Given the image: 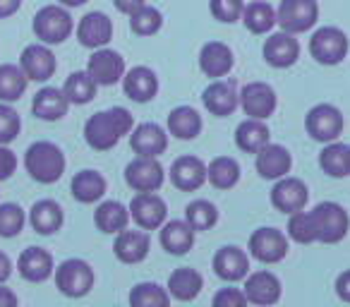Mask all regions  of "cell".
Listing matches in <instances>:
<instances>
[{
  "mask_svg": "<svg viewBox=\"0 0 350 307\" xmlns=\"http://www.w3.org/2000/svg\"><path fill=\"white\" fill-rule=\"evenodd\" d=\"M135 120L127 108L113 106L108 111H98L84 122V139L92 149L108 151L118 144L125 135H130Z\"/></svg>",
  "mask_w": 350,
  "mask_h": 307,
  "instance_id": "obj_1",
  "label": "cell"
},
{
  "mask_svg": "<svg viewBox=\"0 0 350 307\" xmlns=\"http://www.w3.org/2000/svg\"><path fill=\"white\" fill-rule=\"evenodd\" d=\"M25 168L36 183L53 185L65 173V154L53 142H34L25 154Z\"/></svg>",
  "mask_w": 350,
  "mask_h": 307,
  "instance_id": "obj_2",
  "label": "cell"
},
{
  "mask_svg": "<svg viewBox=\"0 0 350 307\" xmlns=\"http://www.w3.org/2000/svg\"><path fill=\"white\" fill-rule=\"evenodd\" d=\"M34 34L41 44L46 46H58L75 31V20L68 12V8L58 5H44L34 15Z\"/></svg>",
  "mask_w": 350,
  "mask_h": 307,
  "instance_id": "obj_3",
  "label": "cell"
},
{
  "mask_svg": "<svg viewBox=\"0 0 350 307\" xmlns=\"http://www.w3.org/2000/svg\"><path fill=\"white\" fill-rule=\"evenodd\" d=\"M319 20L317 0H281L276 8V25L288 34H305Z\"/></svg>",
  "mask_w": 350,
  "mask_h": 307,
  "instance_id": "obj_4",
  "label": "cell"
},
{
  "mask_svg": "<svg viewBox=\"0 0 350 307\" xmlns=\"http://www.w3.org/2000/svg\"><path fill=\"white\" fill-rule=\"evenodd\" d=\"M314 216V226H317V240L326 245L340 243V240L348 235L350 228V216L336 202H321L312 209Z\"/></svg>",
  "mask_w": 350,
  "mask_h": 307,
  "instance_id": "obj_5",
  "label": "cell"
},
{
  "mask_svg": "<svg viewBox=\"0 0 350 307\" xmlns=\"http://www.w3.org/2000/svg\"><path fill=\"white\" fill-rule=\"evenodd\" d=\"M343 125H345L343 113L336 106H331V103H317L305 116L307 135L314 142H321V144H329V142L338 139L343 135Z\"/></svg>",
  "mask_w": 350,
  "mask_h": 307,
  "instance_id": "obj_6",
  "label": "cell"
},
{
  "mask_svg": "<svg viewBox=\"0 0 350 307\" xmlns=\"http://www.w3.org/2000/svg\"><path fill=\"white\" fill-rule=\"evenodd\" d=\"M350 41L338 27H319L310 39V53L319 65H338L348 55Z\"/></svg>",
  "mask_w": 350,
  "mask_h": 307,
  "instance_id": "obj_7",
  "label": "cell"
},
{
  "mask_svg": "<svg viewBox=\"0 0 350 307\" xmlns=\"http://www.w3.org/2000/svg\"><path fill=\"white\" fill-rule=\"evenodd\" d=\"M55 286L68 297H84L94 288V269L84 259H65L55 269Z\"/></svg>",
  "mask_w": 350,
  "mask_h": 307,
  "instance_id": "obj_8",
  "label": "cell"
},
{
  "mask_svg": "<svg viewBox=\"0 0 350 307\" xmlns=\"http://www.w3.org/2000/svg\"><path fill=\"white\" fill-rule=\"evenodd\" d=\"M238 101H240V108H243L245 116L254 118V120H267V118H271L278 106L276 92H273V87L267 82L245 84Z\"/></svg>",
  "mask_w": 350,
  "mask_h": 307,
  "instance_id": "obj_9",
  "label": "cell"
},
{
  "mask_svg": "<svg viewBox=\"0 0 350 307\" xmlns=\"http://www.w3.org/2000/svg\"><path fill=\"white\" fill-rule=\"evenodd\" d=\"M165 181V171L154 157H137L127 163L125 183L135 192H156Z\"/></svg>",
  "mask_w": 350,
  "mask_h": 307,
  "instance_id": "obj_10",
  "label": "cell"
},
{
  "mask_svg": "<svg viewBox=\"0 0 350 307\" xmlns=\"http://www.w3.org/2000/svg\"><path fill=\"white\" fill-rule=\"evenodd\" d=\"M87 72L98 87H113L125 77V58L113 49H96L87 63Z\"/></svg>",
  "mask_w": 350,
  "mask_h": 307,
  "instance_id": "obj_11",
  "label": "cell"
},
{
  "mask_svg": "<svg viewBox=\"0 0 350 307\" xmlns=\"http://www.w3.org/2000/svg\"><path fill=\"white\" fill-rule=\"evenodd\" d=\"M250 254L262 264H276L288 254V238L276 228H257L250 235Z\"/></svg>",
  "mask_w": 350,
  "mask_h": 307,
  "instance_id": "obj_12",
  "label": "cell"
},
{
  "mask_svg": "<svg viewBox=\"0 0 350 307\" xmlns=\"http://www.w3.org/2000/svg\"><path fill=\"white\" fill-rule=\"evenodd\" d=\"M130 219L139 226L142 230H156L165 224L168 216V206L156 192H139L135 200L130 202Z\"/></svg>",
  "mask_w": 350,
  "mask_h": 307,
  "instance_id": "obj_13",
  "label": "cell"
},
{
  "mask_svg": "<svg viewBox=\"0 0 350 307\" xmlns=\"http://www.w3.org/2000/svg\"><path fill=\"white\" fill-rule=\"evenodd\" d=\"M20 68L22 72L27 75L29 82H49L51 77L55 75V55L51 51V46L46 44H29L20 55Z\"/></svg>",
  "mask_w": 350,
  "mask_h": 307,
  "instance_id": "obj_14",
  "label": "cell"
},
{
  "mask_svg": "<svg viewBox=\"0 0 350 307\" xmlns=\"http://www.w3.org/2000/svg\"><path fill=\"white\" fill-rule=\"evenodd\" d=\"M262 55L271 68L286 70L295 65L297 58H300V44H297L295 34L276 31V34H269V39L264 41Z\"/></svg>",
  "mask_w": 350,
  "mask_h": 307,
  "instance_id": "obj_15",
  "label": "cell"
},
{
  "mask_svg": "<svg viewBox=\"0 0 350 307\" xmlns=\"http://www.w3.org/2000/svg\"><path fill=\"white\" fill-rule=\"evenodd\" d=\"M307 200H310V190H307V185L300 178L286 176L281 181H276V185L271 190V204L288 216L305 209Z\"/></svg>",
  "mask_w": 350,
  "mask_h": 307,
  "instance_id": "obj_16",
  "label": "cell"
},
{
  "mask_svg": "<svg viewBox=\"0 0 350 307\" xmlns=\"http://www.w3.org/2000/svg\"><path fill=\"white\" fill-rule=\"evenodd\" d=\"M254 157H257L254 166H257V173L264 181L276 183V181H281V178H286L293 168L291 151L283 144H271V142H269V144L264 146V149H259Z\"/></svg>",
  "mask_w": 350,
  "mask_h": 307,
  "instance_id": "obj_17",
  "label": "cell"
},
{
  "mask_svg": "<svg viewBox=\"0 0 350 307\" xmlns=\"http://www.w3.org/2000/svg\"><path fill=\"white\" fill-rule=\"evenodd\" d=\"M130 146L137 157L159 159L168 149V132L161 125H156V122H142V125L132 127Z\"/></svg>",
  "mask_w": 350,
  "mask_h": 307,
  "instance_id": "obj_18",
  "label": "cell"
},
{
  "mask_svg": "<svg viewBox=\"0 0 350 307\" xmlns=\"http://www.w3.org/2000/svg\"><path fill=\"white\" fill-rule=\"evenodd\" d=\"M113 39V22L103 12H87L77 25V41L84 49H103Z\"/></svg>",
  "mask_w": 350,
  "mask_h": 307,
  "instance_id": "obj_19",
  "label": "cell"
},
{
  "mask_svg": "<svg viewBox=\"0 0 350 307\" xmlns=\"http://www.w3.org/2000/svg\"><path fill=\"white\" fill-rule=\"evenodd\" d=\"M235 55L228 44L224 41H209L200 51V70L209 79H221L233 70Z\"/></svg>",
  "mask_w": 350,
  "mask_h": 307,
  "instance_id": "obj_20",
  "label": "cell"
},
{
  "mask_svg": "<svg viewBox=\"0 0 350 307\" xmlns=\"http://www.w3.org/2000/svg\"><path fill=\"white\" fill-rule=\"evenodd\" d=\"M170 183L183 192H195L206 183V163L197 157H180L170 166Z\"/></svg>",
  "mask_w": 350,
  "mask_h": 307,
  "instance_id": "obj_21",
  "label": "cell"
},
{
  "mask_svg": "<svg viewBox=\"0 0 350 307\" xmlns=\"http://www.w3.org/2000/svg\"><path fill=\"white\" fill-rule=\"evenodd\" d=\"M243 293H245V297H247V302H252V305H257V307L276 305L278 297H281V281H278L271 271L250 273L247 281H245Z\"/></svg>",
  "mask_w": 350,
  "mask_h": 307,
  "instance_id": "obj_22",
  "label": "cell"
},
{
  "mask_svg": "<svg viewBox=\"0 0 350 307\" xmlns=\"http://www.w3.org/2000/svg\"><path fill=\"white\" fill-rule=\"evenodd\" d=\"M202 103L204 108L216 118H228L238 108V92H235L233 82H224V79H214L202 94Z\"/></svg>",
  "mask_w": 350,
  "mask_h": 307,
  "instance_id": "obj_23",
  "label": "cell"
},
{
  "mask_svg": "<svg viewBox=\"0 0 350 307\" xmlns=\"http://www.w3.org/2000/svg\"><path fill=\"white\" fill-rule=\"evenodd\" d=\"M17 271L25 281L29 283H44L53 276V257L44 248H27L17 259Z\"/></svg>",
  "mask_w": 350,
  "mask_h": 307,
  "instance_id": "obj_24",
  "label": "cell"
},
{
  "mask_svg": "<svg viewBox=\"0 0 350 307\" xmlns=\"http://www.w3.org/2000/svg\"><path fill=\"white\" fill-rule=\"evenodd\" d=\"M122 89L125 94L137 103H149L151 98L159 94V77L151 68L146 65H137V68L127 70L122 77Z\"/></svg>",
  "mask_w": 350,
  "mask_h": 307,
  "instance_id": "obj_25",
  "label": "cell"
},
{
  "mask_svg": "<svg viewBox=\"0 0 350 307\" xmlns=\"http://www.w3.org/2000/svg\"><path fill=\"white\" fill-rule=\"evenodd\" d=\"M149 235L146 230H120L116 233V243H113V252L122 264H139L149 254Z\"/></svg>",
  "mask_w": 350,
  "mask_h": 307,
  "instance_id": "obj_26",
  "label": "cell"
},
{
  "mask_svg": "<svg viewBox=\"0 0 350 307\" xmlns=\"http://www.w3.org/2000/svg\"><path fill=\"white\" fill-rule=\"evenodd\" d=\"M214 271L224 281H240L250 273V257L235 245H226L214 254Z\"/></svg>",
  "mask_w": 350,
  "mask_h": 307,
  "instance_id": "obj_27",
  "label": "cell"
},
{
  "mask_svg": "<svg viewBox=\"0 0 350 307\" xmlns=\"http://www.w3.org/2000/svg\"><path fill=\"white\" fill-rule=\"evenodd\" d=\"M68 108H70L68 96H65V92L58 87L39 89L34 101H31L34 116L41 118V120H49V122H55V120H60V118H65L68 116Z\"/></svg>",
  "mask_w": 350,
  "mask_h": 307,
  "instance_id": "obj_28",
  "label": "cell"
},
{
  "mask_svg": "<svg viewBox=\"0 0 350 307\" xmlns=\"http://www.w3.org/2000/svg\"><path fill=\"white\" fill-rule=\"evenodd\" d=\"M202 286H204L202 273L192 267H183V269H175V271L168 276V286H165V291H168V295L175 297V300L190 302L200 295Z\"/></svg>",
  "mask_w": 350,
  "mask_h": 307,
  "instance_id": "obj_29",
  "label": "cell"
},
{
  "mask_svg": "<svg viewBox=\"0 0 350 307\" xmlns=\"http://www.w3.org/2000/svg\"><path fill=\"white\" fill-rule=\"evenodd\" d=\"M161 245L168 254H187L195 245V230L187 221H168L161 226Z\"/></svg>",
  "mask_w": 350,
  "mask_h": 307,
  "instance_id": "obj_30",
  "label": "cell"
},
{
  "mask_svg": "<svg viewBox=\"0 0 350 307\" xmlns=\"http://www.w3.org/2000/svg\"><path fill=\"white\" fill-rule=\"evenodd\" d=\"M63 206L53 200H39L29 211V224L36 233L41 235H53L63 228Z\"/></svg>",
  "mask_w": 350,
  "mask_h": 307,
  "instance_id": "obj_31",
  "label": "cell"
},
{
  "mask_svg": "<svg viewBox=\"0 0 350 307\" xmlns=\"http://www.w3.org/2000/svg\"><path fill=\"white\" fill-rule=\"evenodd\" d=\"M106 187H108L106 178L98 171H92V168L79 171L77 176L72 178V183H70L72 197L77 202H82V204H94V202H98L106 195Z\"/></svg>",
  "mask_w": 350,
  "mask_h": 307,
  "instance_id": "obj_32",
  "label": "cell"
},
{
  "mask_svg": "<svg viewBox=\"0 0 350 307\" xmlns=\"http://www.w3.org/2000/svg\"><path fill=\"white\" fill-rule=\"evenodd\" d=\"M127 221H130V209L122 206L120 202L116 200H108V202H101L94 211V224L101 233H108V235H116L120 230L127 228Z\"/></svg>",
  "mask_w": 350,
  "mask_h": 307,
  "instance_id": "obj_33",
  "label": "cell"
},
{
  "mask_svg": "<svg viewBox=\"0 0 350 307\" xmlns=\"http://www.w3.org/2000/svg\"><path fill=\"white\" fill-rule=\"evenodd\" d=\"M269 142H271V135H269V127L264 120L247 118V120L240 122L238 130H235V144H238V149H243L245 154H257Z\"/></svg>",
  "mask_w": 350,
  "mask_h": 307,
  "instance_id": "obj_34",
  "label": "cell"
},
{
  "mask_svg": "<svg viewBox=\"0 0 350 307\" xmlns=\"http://www.w3.org/2000/svg\"><path fill=\"white\" fill-rule=\"evenodd\" d=\"M168 132L178 139H195L202 132V116L192 106H178L168 113Z\"/></svg>",
  "mask_w": 350,
  "mask_h": 307,
  "instance_id": "obj_35",
  "label": "cell"
},
{
  "mask_svg": "<svg viewBox=\"0 0 350 307\" xmlns=\"http://www.w3.org/2000/svg\"><path fill=\"white\" fill-rule=\"evenodd\" d=\"M319 166L331 178L350 176V146L338 139L324 144V149L319 154Z\"/></svg>",
  "mask_w": 350,
  "mask_h": 307,
  "instance_id": "obj_36",
  "label": "cell"
},
{
  "mask_svg": "<svg viewBox=\"0 0 350 307\" xmlns=\"http://www.w3.org/2000/svg\"><path fill=\"white\" fill-rule=\"evenodd\" d=\"M243 25L252 34H271V29L276 27V8L264 3V0H254L250 5H245L243 10Z\"/></svg>",
  "mask_w": 350,
  "mask_h": 307,
  "instance_id": "obj_37",
  "label": "cell"
},
{
  "mask_svg": "<svg viewBox=\"0 0 350 307\" xmlns=\"http://www.w3.org/2000/svg\"><path fill=\"white\" fill-rule=\"evenodd\" d=\"M27 75L22 72L20 65L3 63L0 65V101L3 103H15L25 96L27 92Z\"/></svg>",
  "mask_w": 350,
  "mask_h": 307,
  "instance_id": "obj_38",
  "label": "cell"
},
{
  "mask_svg": "<svg viewBox=\"0 0 350 307\" xmlns=\"http://www.w3.org/2000/svg\"><path fill=\"white\" fill-rule=\"evenodd\" d=\"M206 181L216 187V190H230L238 185L240 181V166L235 159L219 157L206 166Z\"/></svg>",
  "mask_w": 350,
  "mask_h": 307,
  "instance_id": "obj_39",
  "label": "cell"
},
{
  "mask_svg": "<svg viewBox=\"0 0 350 307\" xmlns=\"http://www.w3.org/2000/svg\"><path fill=\"white\" fill-rule=\"evenodd\" d=\"M96 89H98V84L94 82L92 75H89L87 70L72 72L63 84L65 96H68V101L75 103V106H84V103L92 101V98L96 96Z\"/></svg>",
  "mask_w": 350,
  "mask_h": 307,
  "instance_id": "obj_40",
  "label": "cell"
},
{
  "mask_svg": "<svg viewBox=\"0 0 350 307\" xmlns=\"http://www.w3.org/2000/svg\"><path fill=\"white\" fill-rule=\"evenodd\" d=\"M130 307H170V295L154 281L137 283L130 291Z\"/></svg>",
  "mask_w": 350,
  "mask_h": 307,
  "instance_id": "obj_41",
  "label": "cell"
},
{
  "mask_svg": "<svg viewBox=\"0 0 350 307\" xmlns=\"http://www.w3.org/2000/svg\"><path fill=\"white\" fill-rule=\"evenodd\" d=\"M185 221L192 226V230H209L216 226V221H219V209H216L214 202L209 200H195L187 204L185 209Z\"/></svg>",
  "mask_w": 350,
  "mask_h": 307,
  "instance_id": "obj_42",
  "label": "cell"
},
{
  "mask_svg": "<svg viewBox=\"0 0 350 307\" xmlns=\"http://www.w3.org/2000/svg\"><path fill=\"white\" fill-rule=\"evenodd\" d=\"M288 238L295 240L300 245H310L317 240V226H314V216L312 211H295L288 219Z\"/></svg>",
  "mask_w": 350,
  "mask_h": 307,
  "instance_id": "obj_43",
  "label": "cell"
},
{
  "mask_svg": "<svg viewBox=\"0 0 350 307\" xmlns=\"http://www.w3.org/2000/svg\"><path fill=\"white\" fill-rule=\"evenodd\" d=\"M163 27V15L154 5H142L135 15H130V29L137 36H154Z\"/></svg>",
  "mask_w": 350,
  "mask_h": 307,
  "instance_id": "obj_44",
  "label": "cell"
},
{
  "mask_svg": "<svg viewBox=\"0 0 350 307\" xmlns=\"http://www.w3.org/2000/svg\"><path fill=\"white\" fill-rule=\"evenodd\" d=\"M25 224L27 216L20 204H12V202L0 204V238H15V235H20Z\"/></svg>",
  "mask_w": 350,
  "mask_h": 307,
  "instance_id": "obj_45",
  "label": "cell"
},
{
  "mask_svg": "<svg viewBox=\"0 0 350 307\" xmlns=\"http://www.w3.org/2000/svg\"><path fill=\"white\" fill-rule=\"evenodd\" d=\"M22 130V120L20 113L10 106V103L0 101V144H10L17 139Z\"/></svg>",
  "mask_w": 350,
  "mask_h": 307,
  "instance_id": "obj_46",
  "label": "cell"
},
{
  "mask_svg": "<svg viewBox=\"0 0 350 307\" xmlns=\"http://www.w3.org/2000/svg\"><path fill=\"white\" fill-rule=\"evenodd\" d=\"M245 3L243 0H209V12L214 20L224 22V25H233L243 17Z\"/></svg>",
  "mask_w": 350,
  "mask_h": 307,
  "instance_id": "obj_47",
  "label": "cell"
},
{
  "mask_svg": "<svg viewBox=\"0 0 350 307\" xmlns=\"http://www.w3.org/2000/svg\"><path fill=\"white\" fill-rule=\"evenodd\" d=\"M211 307H247V297L240 288H221L211 300Z\"/></svg>",
  "mask_w": 350,
  "mask_h": 307,
  "instance_id": "obj_48",
  "label": "cell"
},
{
  "mask_svg": "<svg viewBox=\"0 0 350 307\" xmlns=\"http://www.w3.org/2000/svg\"><path fill=\"white\" fill-rule=\"evenodd\" d=\"M17 171V157L15 151L10 149L8 144H0V183L10 181L12 173Z\"/></svg>",
  "mask_w": 350,
  "mask_h": 307,
  "instance_id": "obj_49",
  "label": "cell"
},
{
  "mask_svg": "<svg viewBox=\"0 0 350 307\" xmlns=\"http://www.w3.org/2000/svg\"><path fill=\"white\" fill-rule=\"evenodd\" d=\"M113 5H116L118 12L130 17V15H135L142 5H146V0H113Z\"/></svg>",
  "mask_w": 350,
  "mask_h": 307,
  "instance_id": "obj_50",
  "label": "cell"
},
{
  "mask_svg": "<svg viewBox=\"0 0 350 307\" xmlns=\"http://www.w3.org/2000/svg\"><path fill=\"white\" fill-rule=\"evenodd\" d=\"M336 295L343 302H350V269L336 278Z\"/></svg>",
  "mask_w": 350,
  "mask_h": 307,
  "instance_id": "obj_51",
  "label": "cell"
},
{
  "mask_svg": "<svg viewBox=\"0 0 350 307\" xmlns=\"http://www.w3.org/2000/svg\"><path fill=\"white\" fill-rule=\"evenodd\" d=\"M22 8V0H0V20L12 17Z\"/></svg>",
  "mask_w": 350,
  "mask_h": 307,
  "instance_id": "obj_52",
  "label": "cell"
},
{
  "mask_svg": "<svg viewBox=\"0 0 350 307\" xmlns=\"http://www.w3.org/2000/svg\"><path fill=\"white\" fill-rule=\"evenodd\" d=\"M0 307H17V295L0 283Z\"/></svg>",
  "mask_w": 350,
  "mask_h": 307,
  "instance_id": "obj_53",
  "label": "cell"
},
{
  "mask_svg": "<svg viewBox=\"0 0 350 307\" xmlns=\"http://www.w3.org/2000/svg\"><path fill=\"white\" fill-rule=\"evenodd\" d=\"M12 276V262L5 252H0V283H5Z\"/></svg>",
  "mask_w": 350,
  "mask_h": 307,
  "instance_id": "obj_54",
  "label": "cell"
},
{
  "mask_svg": "<svg viewBox=\"0 0 350 307\" xmlns=\"http://www.w3.org/2000/svg\"><path fill=\"white\" fill-rule=\"evenodd\" d=\"M58 3L63 8H79V5H84V3H89V0H58Z\"/></svg>",
  "mask_w": 350,
  "mask_h": 307,
  "instance_id": "obj_55",
  "label": "cell"
}]
</instances>
